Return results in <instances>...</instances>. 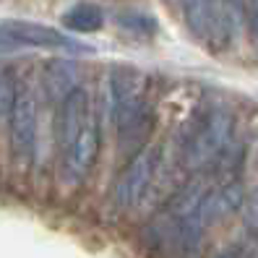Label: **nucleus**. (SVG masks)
<instances>
[{"instance_id": "obj_7", "label": "nucleus", "mask_w": 258, "mask_h": 258, "mask_svg": "<svg viewBox=\"0 0 258 258\" xmlns=\"http://www.w3.org/2000/svg\"><path fill=\"white\" fill-rule=\"evenodd\" d=\"M99 154V131L97 120H89L81 136L71 144V149L63 151V164H60V177L66 185H79L94 167Z\"/></svg>"}, {"instance_id": "obj_11", "label": "nucleus", "mask_w": 258, "mask_h": 258, "mask_svg": "<svg viewBox=\"0 0 258 258\" xmlns=\"http://www.w3.org/2000/svg\"><path fill=\"white\" fill-rule=\"evenodd\" d=\"M76 66L71 63V60H50L47 66H44V73H42V86L44 92H47V97L55 102L60 99L63 102L71 92L79 84H76Z\"/></svg>"}, {"instance_id": "obj_12", "label": "nucleus", "mask_w": 258, "mask_h": 258, "mask_svg": "<svg viewBox=\"0 0 258 258\" xmlns=\"http://www.w3.org/2000/svg\"><path fill=\"white\" fill-rule=\"evenodd\" d=\"M60 21H63V26L68 29V32L92 34V32H99V29H102L104 11L97 3H79V6H73L71 11H66Z\"/></svg>"}, {"instance_id": "obj_15", "label": "nucleus", "mask_w": 258, "mask_h": 258, "mask_svg": "<svg viewBox=\"0 0 258 258\" xmlns=\"http://www.w3.org/2000/svg\"><path fill=\"white\" fill-rule=\"evenodd\" d=\"M19 81L11 71L0 73V117H11V110L19 99Z\"/></svg>"}, {"instance_id": "obj_14", "label": "nucleus", "mask_w": 258, "mask_h": 258, "mask_svg": "<svg viewBox=\"0 0 258 258\" xmlns=\"http://www.w3.org/2000/svg\"><path fill=\"white\" fill-rule=\"evenodd\" d=\"M185 21L196 34H209V29H211V0H185Z\"/></svg>"}, {"instance_id": "obj_5", "label": "nucleus", "mask_w": 258, "mask_h": 258, "mask_svg": "<svg viewBox=\"0 0 258 258\" xmlns=\"http://www.w3.org/2000/svg\"><path fill=\"white\" fill-rule=\"evenodd\" d=\"M0 47L11 50V47H66L76 52H92L89 44H81L63 32L47 26V24H37V21H6L0 24Z\"/></svg>"}, {"instance_id": "obj_13", "label": "nucleus", "mask_w": 258, "mask_h": 258, "mask_svg": "<svg viewBox=\"0 0 258 258\" xmlns=\"http://www.w3.org/2000/svg\"><path fill=\"white\" fill-rule=\"evenodd\" d=\"M115 24L133 37H151L157 34V21L141 11H123L115 16Z\"/></svg>"}, {"instance_id": "obj_17", "label": "nucleus", "mask_w": 258, "mask_h": 258, "mask_svg": "<svg viewBox=\"0 0 258 258\" xmlns=\"http://www.w3.org/2000/svg\"><path fill=\"white\" fill-rule=\"evenodd\" d=\"M245 16H248L250 39L258 44V0H248V3H245Z\"/></svg>"}, {"instance_id": "obj_18", "label": "nucleus", "mask_w": 258, "mask_h": 258, "mask_svg": "<svg viewBox=\"0 0 258 258\" xmlns=\"http://www.w3.org/2000/svg\"><path fill=\"white\" fill-rule=\"evenodd\" d=\"M0 52H8V50H3V47H0Z\"/></svg>"}, {"instance_id": "obj_9", "label": "nucleus", "mask_w": 258, "mask_h": 258, "mask_svg": "<svg viewBox=\"0 0 258 258\" xmlns=\"http://www.w3.org/2000/svg\"><path fill=\"white\" fill-rule=\"evenodd\" d=\"M242 204H245V188H242L240 180H230V183H222L217 188L206 190L204 201L199 206V217H201L204 227H209L224 217H230Z\"/></svg>"}, {"instance_id": "obj_6", "label": "nucleus", "mask_w": 258, "mask_h": 258, "mask_svg": "<svg viewBox=\"0 0 258 258\" xmlns=\"http://www.w3.org/2000/svg\"><path fill=\"white\" fill-rule=\"evenodd\" d=\"M37 146V102L32 92L21 89L11 110V149L16 162H29Z\"/></svg>"}, {"instance_id": "obj_4", "label": "nucleus", "mask_w": 258, "mask_h": 258, "mask_svg": "<svg viewBox=\"0 0 258 258\" xmlns=\"http://www.w3.org/2000/svg\"><path fill=\"white\" fill-rule=\"evenodd\" d=\"M146 79L136 68H115L110 76V112L115 120V128L128 125L133 117H139L149 104L144 99Z\"/></svg>"}, {"instance_id": "obj_8", "label": "nucleus", "mask_w": 258, "mask_h": 258, "mask_svg": "<svg viewBox=\"0 0 258 258\" xmlns=\"http://www.w3.org/2000/svg\"><path fill=\"white\" fill-rule=\"evenodd\" d=\"M89 92L84 86H76L73 92L60 102L57 112V146L60 151L71 149V144L81 136V131L89 123Z\"/></svg>"}, {"instance_id": "obj_1", "label": "nucleus", "mask_w": 258, "mask_h": 258, "mask_svg": "<svg viewBox=\"0 0 258 258\" xmlns=\"http://www.w3.org/2000/svg\"><path fill=\"white\" fill-rule=\"evenodd\" d=\"M204 230L206 227L199 214L180 217L164 209L146 227V240L157 258H201Z\"/></svg>"}, {"instance_id": "obj_16", "label": "nucleus", "mask_w": 258, "mask_h": 258, "mask_svg": "<svg viewBox=\"0 0 258 258\" xmlns=\"http://www.w3.org/2000/svg\"><path fill=\"white\" fill-rule=\"evenodd\" d=\"M242 227L250 235H258V190L242 204Z\"/></svg>"}, {"instance_id": "obj_10", "label": "nucleus", "mask_w": 258, "mask_h": 258, "mask_svg": "<svg viewBox=\"0 0 258 258\" xmlns=\"http://www.w3.org/2000/svg\"><path fill=\"white\" fill-rule=\"evenodd\" d=\"M242 19V0H211V29L209 34L219 44L235 39Z\"/></svg>"}, {"instance_id": "obj_3", "label": "nucleus", "mask_w": 258, "mask_h": 258, "mask_svg": "<svg viewBox=\"0 0 258 258\" xmlns=\"http://www.w3.org/2000/svg\"><path fill=\"white\" fill-rule=\"evenodd\" d=\"M159 154H162L159 146H144L139 154L125 164V170L120 172V177L115 180V188H112L115 206L131 209L144 199L149 185H151V180H154V175H157Z\"/></svg>"}, {"instance_id": "obj_2", "label": "nucleus", "mask_w": 258, "mask_h": 258, "mask_svg": "<svg viewBox=\"0 0 258 258\" xmlns=\"http://www.w3.org/2000/svg\"><path fill=\"white\" fill-rule=\"evenodd\" d=\"M232 128H235L232 112H227L222 107L209 110L206 115L196 120L183 146V162L188 170H201V167L217 162L230 146Z\"/></svg>"}]
</instances>
